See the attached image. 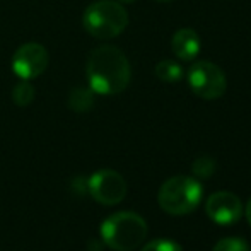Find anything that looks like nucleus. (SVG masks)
<instances>
[{
    "label": "nucleus",
    "mask_w": 251,
    "mask_h": 251,
    "mask_svg": "<svg viewBox=\"0 0 251 251\" xmlns=\"http://www.w3.org/2000/svg\"><path fill=\"white\" fill-rule=\"evenodd\" d=\"M86 77L89 87L101 96H113L125 91L130 84V62L120 48L101 45L87 56Z\"/></svg>",
    "instance_id": "1"
},
{
    "label": "nucleus",
    "mask_w": 251,
    "mask_h": 251,
    "mask_svg": "<svg viewBox=\"0 0 251 251\" xmlns=\"http://www.w3.org/2000/svg\"><path fill=\"white\" fill-rule=\"evenodd\" d=\"M147 236V222L135 212H116L101 224V239L115 251L139 248Z\"/></svg>",
    "instance_id": "2"
},
{
    "label": "nucleus",
    "mask_w": 251,
    "mask_h": 251,
    "mask_svg": "<svg viewBox=\"0 0 251 251\" xmlns=\"http://www.w3.org/2000/svg\"><path fill=\"white\" fill-rule=\"evenodd\" d=\"M82 26L93 38L111 40L126 29L128 14L123 3L115 0H98L84 10Z\"/></svg>",
    "instance_id": "3"
},
{
    "label": "nucleus",
    "mask_w": 251,
    "mask_h": 251,
    "mask_svg": "<svg viewBox=\"0 0 251 251\" xmlns=\"http://www.w3.org/2000/svg\"><path fill=\"white\" fill-rule=\"evenodd\" d=\"M203 188L192 176H173L161 186L157 193L159 207L169 215L192 214L200 205Z\"/></svg>",
    "instance_id": "4"
},
{
    "label": "nucleus",
    "mask_w": 251,
    "mask_h": 251,
    "mask_svg": "<svg viewBox=\"0 0 251 251\" xmlns=\"http://www.w3.org/2000/svg\"><path fill=\"white\" fill-rule=\"evenodd\" d=\"M186 79H188L190 89L199 98L207 101L219 100L227 89V79L221 67L205 60L195 62L190 67Z\"/></svg>",
    "instance_id": "5"
},
{
    "label": "nucleus",
    "mask_w": 251,
    "mask_h": 251,
    "mask_svg": "<svg viewBox=\"0 0 251 251\" xmlns=\"http://www.w3.org/2000/svg\"><path fill=\"white\" fill-rule=\"evenodd\" d=\"M87 192L98 203L116 205L126 195V181L113 169H100L87 181Z\"/></svg>",
    "instance_id": "6"
},
{
    "label": "nucleus",
    "mask_w": 251,
    "mask_h": 251,
    "mask_svg": "<svg viewBox=\"0 0 251 251\" xmlns=\"http://www.w3.org/2000/svg\"><path fill=\"white\" fill-rule=\"evenodd\" d=\"M48 67V51L40 43H24L12 56V70L23 80L40 77Z\"/></svg>",
    "instance_id": "7"
},
{
    "label": "nucleus",
    "mask_w": 251,
    "mask_h": 251,
    "mask_svg": "<svg viewBox=\"0 0 251 251\" xmlns=\"http://www.w3.org/2000/svg\"><path fill=\"white\" fill-rule=\"evenodd\" d=\"M208 219L219 226H231L241 219L243 203L238 195L231 192H217L208 197L205 203Z\"/></svg>",
    "instance_id": "8"
},
{
    "label": "nucleus",
    "mask_w": 251,
    "mask_h": 251,
    "mask_svg": "<svg viewBox=\"0 0 251 251\" xmlns=\"http://www.w3.org/2000/svg\"><path fill=\"white\" fill-rule=\"evenodd\" d=\"M201 41L200 36L197 34L195 29L192 27H181L173 34L171 40V50L178 56L179 60L185 62H192L197 58V55L200 53Z\"/></svg>",
    "instance_id": "9"
},
{
    "label": "nucleus",
    "mask_w": 251,
    "mask_h": 251,
    "mask_svg": "<svg viewBox=\"0 0 251 251\" xmlns=\"http://www.w3.org/2000/svg\"><path fill=\"white\" fill-rule=\"evenodd\" d=\"M94 91L91 87H74L69 94V108L75 113H87L94 106Z\"/></svg>",
    "instance_id": "10"
},
{
    "label": "nucleus",
    "mask_w": 251,
    "mask_h": 251,
    "mask_svg": "<svg viewBox=\"0 0 251 251\" xmlns=\"http://www.w3.org/2000/svg\"><path fill=\"white\" fill-rule=\"evenodd\" d=\"M155 75L166 84H175L183 79V69L175 60H162L155 65Z\"/></svg>",
    "instance_id": "11"
},
{
    "label": "nucleus",
    "mask_w": 251,
    "mask_h": 251,
    "mask_svg": "<svg viewBox=\"0 0 251 251\" xmlns=\"http://www.w3.org/2000/svg\"><path fill=\"white\" fill-rule=\"evenodd\" d=\"M34 94H36V91L29 84V80H21L12 89V101L17 106H23L24 108V106H29L34 101Z\"/></svg>",
    "instance_id": "12"
},
{
    "label": "nucleus",
    "mask_w": 251,
    "mask_h": 251,
    "mask_svg": "<svg viewBox=\"0 0 251 251\" xmlns=\"http://www.w3.org/2000/svg\"><path fill=\"white\" fill-rule=\"evenodd\" d=\"M192 169L197 178H201V179L210 178L215 171V161L212 157H208V155H201V157L195 159Z\"/></svg>",
    "instance_id": "13"
},
{
    "label": "nucleus",
    "mask_w": 251,
    "mask_h": 251,
    "mask_svg": "<svg viewBox=\"0 0 251 251\" xmlns=\"http://www.w3.org/2000/svg\"><path fill=\"white\" fill-rule=\"evenodd\" d=\"M212 251H250V246L243 238H224L217 241Z\"/></svg>",
    "instance_id": "14"
},
{
    "label": "nucleus",
    "mask_w": 251,
    "mask_h": 251,
    "mask_svg": "<svg viewBox=\"0 0 251 251\" xmlns=\"http://www.w3.org/2000/svg\"><path fill=\"white\" fill-rule=\"evenodd\" d=\"M142 251H183V248L173 239H152L146 243Z\"/></svg>",
    "instance_id": "15"
},
{
    "label": "nucleus",
    "mask_w": 251,
    "mask_h": 251,
    "mask_svg": "<svg viewBox=\"0 0 251 251\" xmlns=\"http://www.w3.org/2000/svg\"><path fill=\"white\" fill-rule=\"evenodd\" d=\"M246 219H248V222L251 226V199L248 200V205H246Z\"/></svg>",
    "instance_id": "16"
},
{
    "label": "nucleus",
    "mask_w": 251,
    "mask_h": 251,
    "mask_svg": "<svg viewBox=\"0 0 251 251\" xmlns=\"http://www.w3.org/2000/svg\"><path fill=\"white\" fill-rule=\"evenodd\" d=\"M120 3H133L135 0H118Z\"/></svg>",
    "instance_id": "17"
},
{
    "label": "nucleus",
    "mask_w": 251,
    "mask_h": 251,
    "mask_svg": "<svg viewBox=\"0 0 251 251\" xmlns=\"http://www.w3.org/2000/svg\"><path fill=\"white\" fill-rule=\"evenodd\" d=\"M157 2H169V0H157Z\"/></svg>",
    "instance_id": "18"
}]
</instances>
